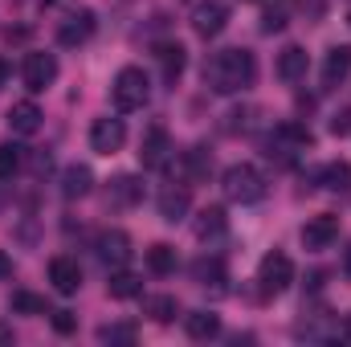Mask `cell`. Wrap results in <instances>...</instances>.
I'll return each mask as SVG.
<instances>
[{
	"label": "cell",
	"instance_id": "d6a6232c",
	"mask_svg": "<svg viewBox=\"0 0 351 347\" xmlns=\"http://www.w3.org/2000/svg\"><path fill=\"white\" fill-rule=\"evenodd\" d=\"M49 319H53V331L58 335H74V315L70 311H49Z\"/></svg>",
	"mask_w": 351,
	"mask_h": 347
},
{
	"label": "cell",
	"instance_id": "5bb4252c",
	"mask_svg": "<svg viewBox=\"0 0 351 347\" xmlns=\"http://www.w3.org/2000/svg\"><path fill=\"white\" fill-rule=\"evenodd\" d=\"M49 282H53L58 294H78V286H82V265H78V258L58 254V258L49 261Z\"/></svg>",
	"mask_w": 351,
	"mask_h": 347
},
{
	"label": "cell",
	"instance_id": "f35d334b",
	"mask_svg": "<svg viewBox=\"0 0 351 347\" xmlns=\"http://www.w3.org/2000/svg\"><path fill=\"white\" fill-rule=\"evenodd\" d=\"M4 82H8V62L0 58V86H4Z\"/></svg>",
	"mask_w": 351,
	"mask_h": 347
},
{
	"label": "cell",
	"instance_id": "d6986e66",
	"mask_svg": "<svg viewBox=\"0 0 351 347\" xmlns=\"http://www.w3.org/2000/svg\"><path fill=\"white\" fill-rule=\"evenodd\" d=\"M41 106L37 102H16L12 110H8V131L12 135H37L41 131Z\"/></svg>",
	"mask_w": 351,
	"mask_h": 347
},
{
	"label": "cell",
	"instance_id": "9c48e42d",
	"mask_svg": "<svg viewBox=\"0 0 351 347\" xmlns=\"http://www.w3.org/2000/svg\"><path fill=\"white\" fill-rule=\"evenodd\" d=\"M335 241H339V217L323 213V217H311V221L302 225V246H306L311 254H323V250H331Z\"/></svg>",
	"mask_w": 351,
	"mask_h": 347
},
{
	"label": "cell",
	"instance_id": "cb8c5ba5",
	"mask_svg": "<svg viewBox=\"0 0 351 347\" xmlns=\"http://www.w3.org/2000/svg\"><path fill=\"white\" fill-rule=\"evenodd\" d=\"M106 290H110V298H139L143 294V278L131 274V270H110Z\"/></svg>",
	"mask_w": 351,
	"mask_h": 347
},
{
	"label": "cell",
	"instance_id": "f1b7e54d",
	"mask_svg": "<svg viewBox=\"0 0 351 347\" xmlns=\"http://www.w3.org/2000/svg\"><path fill=\"white\" fill-rule=\"evenodd\" d=\"M21 168H25V147L21 143H0V180H12Z\"/></svg>",
	"mask_w": 351,
	"mask_h": 347
},
{
	"label": "cell",
	"instance_id": "d4e9b609",
	"mask_svg": "<svg viewBox=\"0 0 351 347\" xmlns=\"http://www.w3.org/2000/svg\"><path fill=\"white\" fill-rule=\"evenodd\" d=\"M192 278L200 282V286H217L221 290V282H225V261L217 258H196V265H192Z\"/></svg>",
	"mask_w": 351,
	"mask_h": 347
},
{
	"label": "cell",
	"instance_id": "7a4b0ae2",
	"mask_svg": "<svg viewBox=\"0 0 351 347\" xmlns=\"http://www.w3.org/2000/svg\"><path fill=\"white\" fill-rule=\"evenodd\" d=\"M147 98H152V82H147V74H143L139 66H123V70L114 74V82H110V102H114L119 115L143 110Z\"/></svg>",
	"mask_w": 351,
	"mask_h": 347
},
{
	"label": "cell",
	"instance_id": "603a6c76",
	"mask_svg": "<svg viewBox=\"0 0 351 347\" xmlns=\"http://www.w3.org/2000/svg\"><path fill=\"white\" fill-rule=\"evenodd\" d=\"M225 229H229V221H225V208H200V217H196V237L200 241H213V237H225Z\"/></svg>",
	"mask_w": 351,
	"mask_h": 347
},
{
	"label": "cell",
	"instance_id": "484cf974",
	"mask_svg": "<svg viewBox=\"0 0 351 347\" xmlns=\"http://www.w3.org/2000/svg\"><path fill=\"white\" fill-rule=\"evenodd\" d=\"M319 184H323L327 192H343V188H351V164H348V160L327 164V168L319 172Z\"/></svg>",
	"mask_w": 351,
	"mask_h": 347
},
{
	"label": "cell",
	"instance_id": "60d3db41",
	"mask_svg": "<svg viewBox=\"0 0 351 347\" xmlns=\"http://www.w3.org/2000/svg\"><path fill=\"white\" fill-rule=\"evenodd\" d=\"M348 21H351V16H348Z\"/></svg>",
	"mask_w": 351,
	"mask_h": 347
},
{
	"label": "cell",
	"instance_id": "d590c367",
	"mask_svg": "<svg viewBox=\"0 0 351 347\" xmlns=\"http://www.w3.org/2000/svg\"><path fill=\"white\" fill-rule=\"evenodd\" d=\"M0 278H12V258L0 250Z\"/></svg>",
	"mask_w": 351,
	"mask_h": 347
},
{
	"label": "cell",
	"instance_id": "ab89813d",
	"mask_svg": "<svg viewBox=\"0 0 351 347\" xmlns=\"http://www.w3.org/2000/svg\"><path fill=\"white\" fill-rule=\"evenodd\" d=\"M343 270H348V274H351V250H348V254H343Z\"/></svg>",
	"mask_w": 351,
	"mask_h": 347
},
{
	"label": "cell",
	"instance_id": "30bf717a",
	"mask_svg": "<svg viewBox=\"0 0 351 347\" xmlns=\"http://www.w3.org/2000/svg\"><path fill=\"white\" fill-rule=\"evenodd\" d=\"M94 250H98V261H102L106 270H123V265L131 261V237H127L123 229H106V233H98Z\"/></svg>",
	"mask_w": 351,
	"mask_h": 347
},
{
	"label": "cell",
	"instance_id": "4fadbf2b",
	"mask_svg": "<svg viewBox=\"0 0 351 347\" xmlns=\"http://www.w3.org/2000/svg\"><path fill=\"white\" fill-rule=\"evenodd\" d=\"M156 204H160V217H164V221H184V217H188V208H192V184H184V180H180V184H164V188H160V200H156Z\"/></svg>",
	"mask_w": 351,
	"mask_h": 347
},
{
	"label": "cell",
	"instance_id": "44dd1931",
	"mask_svg": "<svg viewBox=\"0 0 351 347\" xmlns=\"http://www.w3.org/2000/svg\"><path fill=\"white\" fill-rule=\"evenodd\" d=\"M90 188H94V172L86 164H70L62 172V196L66 200H82V196H90Z\"/></svg>",
	"mask_w": 351,
	"mask_h": 347
},
{
	"label": "cell",
	"instance_id": "f546056e",
	"mask_svg": "<svg viewBox=\"0 0 351 347\" xmlns=\"http://www.w3.org/2000/svg\"><path fill=\"white\" fill-rule=\"evenodd\" d=\"M8 307H12L16 315H49V302H45L41 294H29V290H16V294L8 298Z\"/></svg>",
	"mask_w": 351,
	"mask_h": 347
},
{
	"label": "cell",
	"instance_id": "ba28073f",
	"mask_svg": "<svg viewBox=\"0 0 351 347\" xmlns=\"http://www.w3.org/2000/svg\"><path fill=\"white\" fill-rule=\"evenodd\" d=\"M127 143V127H123V119H94V127H90V152H98V156H114L119 147Z\"/></svg>",
	"mask_w": 351,
	"mask_h": 347
},
{
	"label": "cell",
	"instance_id": "4316f807",
	"mask_svg": "<svg viewBox=\"0 0 351 347\" xmlns=\"http://www.w3.org/2000/svg\"><path fill=\"white\" fill-rule=\"evenodd\" d=\"M143 311H147L156 323H172L176 315H180V302H176L172 294H152V298L143 302Z\"/></svg>",
	"mask_w": 351,
	"mask_h": 347
},
{
	"label": "cell",
	"instance_id": "ffe728a7",
	"mask_svg": "<svg viewBox=\"0 0 351 347\" xmlns=\"http://www.w3.org/2000/svg\"><path fill=\"white\" fill-rule=\"evenodd\" d=\"M184 331H188V339H196V344L217 339V335H221V315H213V311H192V315H184Z\"/></svg>",
	"mask_w": 351,
	"mask_h": 347
},
{
	"label": "cell",
	"instance_id": "7c38bea8",
	"mask_svg": "<svg viewBox=\"0 0 351 347\" xmlns=\"http://www.w3.org/2000/svg\"><path fill=\"white\" fill-rule=\"evenodd\" d=\"M94 12L90 8H78V12H70L62 25H58V45H66V49H78V45H86L90 37H94Z\"/></svg>",
	"mask_w": 351,
	"mask_h": 347
},
{
	"label": "cell",
	"instance_id": "1f68e13d",
	"mask_svg": "<svg viewBox=\"0 0 351 347\" xmlns=\"http://www.w3.org/2000/svg\"><path fill=\"white\" fill-rule=\"evenodd\" d=\"M286 29V8L282 4H269L262 12V33H282Z\"/></svg>",
	"mask_w": 351,
	"mask_h": 347
},
{
	"label": "cell",
	"instance_id": "277c9868",
	"mask_svg": "<svg viewBox=\"0 0 351 347\" xmlns=\"http://www.w3.org/2000/svg\"><path fill=\"white\" fill-rule=\"evenodd\" d=\"M306 147H311V131L298 127V123H278V127L265 135V156L278 160V164H294Z\"/></svg>",
	"mask_w": 351,
	"mask_h": 347
},
{
	"label": "cell",
	"instance_id": "9a60e30c",
	"mask_svg": "<svg viewBox=\"0 0 351 347\" xmlns=\"http://www.w3.org/2000/svg\"><path fill=\"white\" fill-rule=\"evenodd\" d=\"M156 62H160V78L176 86L180 82V74H184V66H188V49L180 45V41H160L156 45Z\"/></svg>",
	"mask_w": 351,
	"mask_h": 347
},
{
	"label": "cell",
	"instance_id": "e0dca14e",
	"mask_svg": "<svg viewBox=\"0 0 351 347\" xmlns=\"http://www.w3.org/2000/svg\"><path fill=\"white\" fill-rule=\"evenodd\" d=\"M351 74V45H331L323 58V90L343 86Z\"/></svg>",
	"mask_w": 351,
	"mask_h": 347
},
{
	"label": "cell",
	"instance_id": "2e32d148",
	"mask_svg": "<svg viewBox=\"0 0 351 347\" xmlns=\"http://www.w3.org/2000/svg\"><path fill=\"white\" fill-rule=\"evenodd\" d=\"M143 200V180L139 176H114L110 180V188H106V204L110 208H135Z\"/></svg>",
	"mask_w": 351,
	"mask_h": 347
},
{
	"label": "cell",
	"instance_id": "52a82bcc",
	"mask_svg": "<svg viewBox=\"0 0 351 347\" xmlns=\"http://www.w3.org/2000/svg\"><path fill=\"white\" fill-rule=\"evenodd\" d=\"M21 78H25V86L33 90V94L49 90V86H53V78H58V58H53V53H45V49H33V53H25Z\"/></svg>",
	"mask_w": 351,
	"mask_h": 347
},
{
	"label": "cell",
	"instance_id": "836d02e7",
	"mask_svg": "<svg viewBox=\"0 0 351 347\" xmlns=\"http://www.w3.org/2000/svg\"><path fill=\"white\" fill-rule=\"evenodd\" d=\"M229 123H225V131H245L250 127V119H254V110H233V115H225Z\"/></svg>",
	"mask_w": 351,
	"mask_h": 347
},
{
	"label": "cell",
	"instance_id": "8992f818",
	"mask_svg": "<svg viewBox=\"0 0 351 347\" xmlns=\"http://www.w3.org/2000/svg\"><path fill=\"white\" fill-rule=\"evenodd\" d=\"M229 12H233V4L229 0H200L196 8H192V29H196V37H217V33H225V25H229Z\"/></svg>",
	"mask_w": 351,
	"mask_h": 347
},
{
	"label": "cell",
	"instance_id": "7402d4cb",
	"mask_svg": "<svg viewBox=\"0 0 351 347\" xmlns=\"http://www.w3.org/2000/svg\"><path fill=\"white\" fill-rule=\"evenodd\" d=\"M208 172H213V152H204V147L184 152V164H180V180H184V184L208 180Z\"/></svg>",
	"mask_w": 351,
	"mask_h": 347
},
{
	"label": "cell",
	"instance_id": "5b68a950",
	"mask_svg": "<svg viewBox=\"0 0 351 347\" xmlns=\"http://www.w3.org/2000/svg\"><path fill=\"white\" fill-rule=\"evenodd\" d=\"M290 282H294V261L286 258L282 250L265 254L262 265H258V286H262V294H282V290H290Z\"/></svg>",
	"mask_w": 351,
	"mask_h": 347
},
{
	"label": "cell",
	"instance_id": "ac0fdd59",
	"mask_svg": "<svg viewBox=\"0 0 351 347\" xmlns=\"http://www.w3.org/2000/svg\"><path fill=\"white\" fill-rule=\"evenodd\" d=\"M306 66H311V58H306L302 45H286L278 53V78L282 82H302L306 78Z\"/></svg>",
	"mask_w": 351,
	"mask_h": 347
},
{
	"label": "cell",
	"instance_id": "6da1fadb",
	"mask_svg": "<svg viewBox=\"0 0 351 347\" xmlns=\"http://www.w3.org/2000/svg\"><path fill=\"white\" fill-rule=\"evenodd\" d=\"M254 78H258V58L241 45L221 49L204 62V86L213 94H241L254 86Z\"/></svg>",
	"mask_w": 351,
	"mask_h": 347
},
{
	"label": "cell",
	"instance_id": "8d00e7d4",
	"mask_svg": "<svg viewBox=\"0 0 351 347\" xmlns=\"http://www.w3.org/2000/svg\"><path fill=\"white\" fill-rule=\"evenodd\" d=\"M8 196H12V192H8V184H4V180H0V208H4V204H8Z\"/></svg>",
	"mask_w": 351,
	"mask_h": 347
},
{
	"label": "cell",
	"instance_id": "4dcf8cb0",
	"mask_svg": "<svg viewBox=\"0 0 351 347\" xmlns=\"http://www.w3.org/2000/svg\"><path fill=\"white\" fill-rule=\"evenodd\" d=\"M135 327L131 323H110V327H98V339L102 344H135Z\"/></svg>",
	"mask_w": 351,
	"mask_h": 347
},
{
	"label": "cell",
	"instance_id": "3957f363",
	"mask_svg": "<svg viewBox=\"0 0 351 347\" xmlns=\"http://www.w3.org/2000/svg\"><path fill=\"white\" fill-rule=\"evenodd\" d=\"M265 176L254 168V164H233V168H225L221 176V192H225V200H233V204H258L265 196Z\"/></svg>",
	"mask_w": 351,
	"mask_h": 347
},
{
	"label": "cell",
	"instance_id": "74e56055",
	"mask_svg": "<svg viewBox=\"0 0 351 347\" xmlns=\"http://www.w3.org/2000/svg\"><path fill=\"white\" fill-rule=\"evenodd\" d=\"M0 344H4V347L12 344V327H0Z\"/></svg>",
	"mask_w": 351,
	"mask_h": 347
},
{
	"label": "cell",
	"instance_id": "e575fe53",
	"mask_svg": "<svg viewBox=\"0 0 351 347\" xmlns=\"http://www.w3.org/2000/svg\"><path fill=\"white\" fill-rule=\"evenodd\" d=\"M331 135H351V110H339L331 119Z\"/></svg>",
	"mask_w": 351,
	"mask_h": 347
},
{
	"label": "cell",
	"instance_id": "83f0119b",
	"mask_svg": "<svg viewBox=\"0 0 351 347\" xmlns=\"http://www.w3.org/2000/svg\"><path fill=\"white\" fill-rule=\"evenodd\" d=\"M147 270L160 274V278H164V274H176V250L164 246V241H156V246L147 250Z\"/></svg>",
	"mask_w": 351,
	"mask_h": 347
},
{
	"label": "cell",
	"instance_id": "8fae6325",
	"mask_svg": "<svg viewBox=\"0 0 351 347\" xmlns=\"http://www.w3.org/2000/svg\"><path fill=\"white\" fill-rule=\"evenodd\" d=\"M172 160V135L164 127H147L139 139V164L143 168H164Z\"/></svg>",
	"mask_w": 351,
	"mask_h": 347
}]
</instances>
